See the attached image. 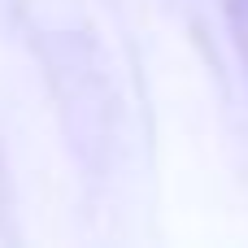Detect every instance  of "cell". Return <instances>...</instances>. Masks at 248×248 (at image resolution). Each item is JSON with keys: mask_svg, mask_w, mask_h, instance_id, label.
Segmentation results:
<instances>
[]
</instances>
